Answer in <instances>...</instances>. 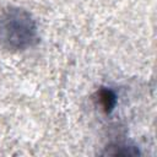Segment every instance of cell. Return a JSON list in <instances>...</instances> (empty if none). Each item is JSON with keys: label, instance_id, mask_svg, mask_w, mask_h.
Returning a JSON list of instances; mask_svg holds the SVG:
<instances>
[{"label": "cell", "instance_id": "obj_2", "mask_svg": "<svg viewBox=\"0 0 157 157\" xmlns=\"http://www.w3.org/2000/svg\"><path fill=\"white\" fill-rule=\"evenodd\" d=\"M98 98H99V103L105 113H110L114 109L115 103H117V96L112 90H109V88L99 90Z\"/></svg>", "mask_w": 157, "mask_h": 157}, {"label": "cell", "instance_id": "obj_1", "mask_svg": "<svg viewBox=\"0 0 157 157\" xmlns=\"http://www.w3.org/2000/svg\"><path fill=\"white\" fill-rule=\"evenodd\" d=\"M38 42V27L32 15L21 7H9L0 15V45L22 52Z\"/></svg>", "mask_w": 157, "mask_h": 157}]
</instances>
